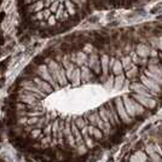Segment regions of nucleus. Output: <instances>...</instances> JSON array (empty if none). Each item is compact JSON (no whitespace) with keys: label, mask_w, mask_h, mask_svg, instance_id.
<instances>
[{"label":"nucleus","mask_w":162,"mask_h":162,"mask_svg":"<svg viewBox=\"0 0 162 162\" xmlns=\"http://www.w3.org/2000/svg\"><path fill=\"white\" fill-rule=\"evenodd\" d=\"M15 3L23 32L41 39L71 30L94 10L92 0H15Z\"/></svg>","instance_id":"nucleus-1"},{"label":"nucleus","mask_w":162,"mask_h":162,"mask_svg":"<svg viewBox=\"0 0 162 162\" xmlns=\"http://www.w3.org/2000/svg\"><path fill=\"white\" fill-rule=\"evenodd\" d=\"M157 48L162 51V35L159 36V46H157Z\"/></svg>","instance_id":"nucleus-2"},{"label":"nucleus","mask_w":162,"mask_h":162,"mask_svg":"<svg viewBox=\"0 0 162 162\" xmlns=\"http://www.w3.org/2000/svg\"><path fill=\"white\" fill-rule=\"evenodd\" d=\"M0 162H12V161L7 160V159H5V157H3V156H0Z\"/></svg>","instance_id":"nucleus-3"},{"label":"nucleus","mask_w":162,"mask_h":162,"mask_svg":"<svg viewBox=\"0 0 162 162\" xmlns=\"http://www.w3.org/2000/svg\"><path fill=\"white\" fill-rule=\"evenodd\" d=\"M1 4H3V0H0V7H1Z\"/></svg>","instance_id":"nucleus-4"}]
</instances>
